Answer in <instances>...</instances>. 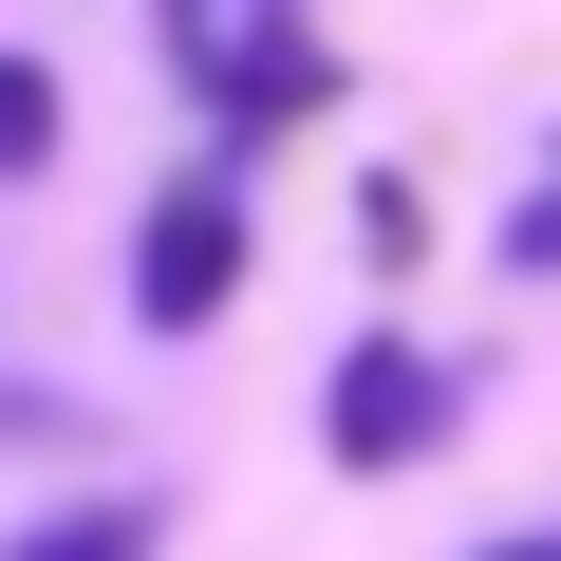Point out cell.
<instances>
[{"mask_svg": "<svg viewBox=\"0 0 561 561\" xmlns=\"http://www.w3.org/2000/svg\"><path fill=\"white\" fill-rule=\"evenodd\" d=\"M225 300H243V187H169L150 243H131V319L187 337V319H225Z\"/></svg>", "mask_w": 561, "mask_h": 561, "instance_id": "obj_1", "label": "cell"}, {"mask_svg": "<svg viewBox=\"0 0 561 561\" xmlns=\"http://www.w3.org/2000/svg\"><path fill=\"white\" fill-rule=\"evenodd\" d=\"M319 431H337V468H412V449L449 431V375H431L412 337H356L337 393H319Z\"/></svg>", "mask_w": 561, "mask_h": 561, "instance_id": "obj_2", "label": "cell"}, {"mask_svg": "<svg viewBox=\"0 0 561 561\" xmlns=\"http://www.w3.org/2000/svg\"><path fill=\"white\" fill-rule=\"evenodd\" d=\"M262 38H300V0H169V57H187V76H225V57H262Z\"/></svg>", "mask_w": 561, "mask_h": 561, "instance_id": "obj_3", "label": "cell"}, {"mask_svg": "<svg viewBox=\"0 0 561 561\" xmlns=\"http://www.w3.org/2000/svg\"><path fill=\"white\" fill-rule=\"evenodd\" d=\"M0 561H150V505H57V524H20Z\"/></svg>", "mask_w": 561, "mask_h": 561, "instance_id": "obj_4", "label": "cell"}, {"mask_svg": "<svg viewBox=\"0 0 561 561\" xmlns=\"http://www.w3.org/2000/svg\"><path fill=\"white\" fill-rule=\"evenodd\" d=\"M20 169H57V76L0 57V187H20Z\"/></svg>", "mask_w": 561, "mask_h": 561, "instance_id": "obj_5", "label": "cell"}, {"mask_svg": "<svg viewBox=\"0 0 561 561\" xmlns=\"http://www.w3.org/2000/svg\"><path fill=\"white\" fill-rule=\"evenodd\" d=\"M486 561H561V542H486Z\"/></svg>", "mask_w": 561, "mask_h": 561, "instance_id": "obj_6", "label": "cell"}]
</instances>
